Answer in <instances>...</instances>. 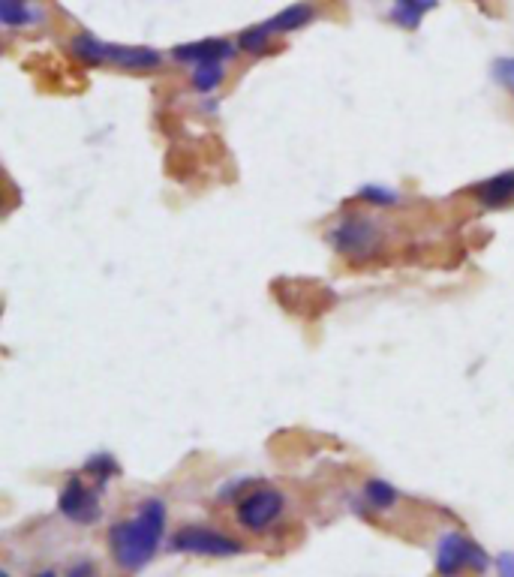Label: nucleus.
Instances as JSON below:
<instances>
[{
    "mask_svg": "<svg viewBox=\"0 0 514 577\" xmlns=\"http://www.w3.org/2000/svg\"><path fill=\"white\" fill-rule=\"evenodd\" d=\"M0 19L10 28H19V25L37 22V13L25 7V0H0Z\"/></svg>",
    "mask_w": 514,
    "mask_h": 577,
    "instance_id": "nucleus-12",
    "label": "nucleus"
},
{
    "mask_svg": "<svg viewBox=\"0 0 514 577\" xmlns=\"http://www.w3.org/2000/svg\"><path fill=\"white\" fill-rule=\"evenodd\" d=\"M220 82H223V64H220V61H214V64H199V67L193 70V85H196L199 91H214Z\"/></svg>",
    "mask_w": 514,
    "mask_h": 577,
    "instance_id": "nucleus-15",
    "label": "nucleus"
},
{
    "mask_svg": "<svg viewBox=\"0 0 514 577\" xmlns=\"http://www.w3.org/2000/svg\"><path fill=\"white\" fill-rule=\"evenodd\" d=\"M463 568L484 571L487 568V553L481 547H475L469 538H463L460 532H448L436 547V571L442 577H457Z\"/></svg>",
    "mask_w": 514,
    "mask_h": 577,
    "instance_id": "nucleus-2",
    "label": "nucleus"
},
{
    "mask_svg": "<svg viewBox=\"0 0 514 577\" xmlns=\"http://www.w3.org/2000/svg\"><path fill=\"white\" fill-rule=\"evenodd\" d=\"M172 547L181 553H199V556H235L241 553V544L223 532L205 529V526H187L172 538Z\"/></svg>",
    "mask_w": 514,
    "mask_h": 577,
    "instance_id": "nucleus-3",
    "label": "nucleus"
},
{
    "mask_svg": "<svg viewBox=\"0 0 514 577\" xmlns=\"http://www.w3.org/2000/svg\"><path fill=\"white\" fill-rule=\"evenodd\" d=\"M232 46L226 43V40H202V43H190V46H178L175 52H172V58L175 61H181V64H214V61H229L232 58Z\"/></svg>",
    "mask_w": 514,
    "mask_h": 577,
    "instance_id": "nucleus-7",
    "label": "nucleus"
},
{
    "mask_svg": "<svg viewBox=\"0 0 514 577\" xmlns=\"http://www.w3.org/2000/svg\"><path fill=\"white\" fill-rule=\"evenodd\" d=\"M364 493H367V499H370L373 508H391V505L397 502V490H394L388 481H379V478L367 481Z\"/></svg>",
    "mask_w": 514,
    "mask_h": 577,
    "instance_id": "nucleus-14",
    "label": "nucleus"
},
{
    "mask_svg": "<svg viewBox=\"0 0 514 577\" xmlns=\"http://www.w3.org/2000/svg\"><path fill=\"white\" fill-rule=\"evenodd\" d=\"M280 511H283V496H280L277 490H271V487H262V490H256V493H250V496L241 499V505H238V520H241L247 529L259 532V529L271 526V523L280 517Z\"/></svg>",
    "mask_w": 514,
    "mask_h": 577,
    "instance_id": "nucleus-4",
    "label": "nucleus"
},
{
    "mask_svg": "<svg viewBox=\"0 0 514 577\" xmlns=\"http://www.w3.org/2000/svg\"><path fill=\"white\" fill-rule=\"evenodd\" d=\"M376 238L379 235H376L373 223L364 217H349L331 232V244L343 253H367L376 247Z\"/></svg>",
    "mask_w": 514,
    "mask_h": 577,
    "instance_id": "nucleus-6",
    "label": "nucleus"
},
{
    "mask_svg": "<svg viewBox=\"0 0 514 577\" xmlns=\"http://www.w3.org/2000/svg\"><path fill=\"white\" fill-rule=\"evenodd\" d=\"M478 199L490 208L511 202L514 199V172H502V175H493L490 181H484L478 187Z\"/></svg>",
    "mask_w": 514,
    "mask_h": 577,
    "instance_id": "nucleus-9",
    "label": "nucleus"
},
{
    "mask_svg": "<svg viewBox=\"0 0 514 577\" xmlns=\"http://www.w3.org/2000/svg\"><path fill=\"white\" fill-rule=\"evenodd\" d=\"M493 79H496L499 85H505V88L514 91V58H499V61L493 64Z\"/></svg>",
    "mask_w": 514,
    "mask_h": 577,
    "instance_id": "nucleus-17",
    "label": "nucleus"
},
{
    "mask_svg": "<svg viewBox=\"0 0 514 577\" xmlns=\"http://www.w3.org/2000/svg\"><path fill=\"white\" fill-rule=\"evenodd\" d=\"M58 508L64 517L76 520V523H94L100 517V502H97V493L88 490L82 484V478H70L61 499H58Z\"/></svg>",
    "mask_w": 514,
    "mask_h": 577,
    "instance_id": "nucleus-5",
    "label": "nucleus"
},
{
    "mask_svg": "<svg viewBox=\"0 0 514 577\" xmlns=\"http://www.w3.org/2000/svg\"><path fill=\"white\" fill-rule=\"evenodd\" d=\"M163 526H166V505L160 499H145L133 520L115 523L109 532L115 562L127 571L145 568L160 547Z\"/></svg>",
    "mask_w": 514,
    "mask_h": 577,
    "instance_id": "nucleus-1",
    "label": "nucleus"
},
{
    "mask_svg": "<svg viewBox=\"0 0 514 577\" xmlns=\"http://www.w3.org/2000/svg\"><path fill=\"white\" fill-rule=\"evenodd\" d=\"M88 469H91V472H97L100 478H106V475H112V472H118V466H115V460H112L109 454H100V457H91V460H88Z\"/></svg>",
    "mask_w": 514,
    "mask_h": 577,
    "instance_id": "nucleus-19",
    "label": "nucleus"
},
{
    "mask_svg": "<svg viewBox=\"0 0 514 577\" xmlns=\"http://www.w3.org/2000/svg\"><path fill=\"white\" fill-rule=\"evenodd\" d=\"M268 28L262 25V28H250L247 34H241V49L244 52H262L265 49V43H268Z\"/></svg>",
    "mask_w": 514,
    "mask_h": 577,
    "instance_id": "nucleus-16",
    "label": "nucleus"
},
{
    "mask_svg": "<svg viewBox=\"0 0 514 577\" xmlns=\"http://www.w3.org/2000/svg\"><path fill=\"white\" fill-rule=\"evenodd\" d=\"M358 196H361L364 202H373V205H394V202H397V193L382 190V187H361Z\"/></svg>",
    "mask_w": 514,
    "mask_h": 577,
    "instance_id": "nucleus-18",
    "label": "nucleus"
},
{
    "mask_svg": "<svg viewBox=\"0 0 514 577\" xmlns=\"http://www.w3.org/2000/svg\"><path fill=\"white\" fill-rule=\"evenodd\" d=\"M70 49H73L76 58H82V61H88V64H106V61H109V43H100V40L91 37V34H79Z\"/></svg>",
    "mask_w": 514,
    "mask_h": 577,
    "instance_id": "nucleus-11",
    "label": "nucleus"
},
{
    "mask_svg": "<svg viewBox=\"0 0 514 577\" xmlns=\"http://www.w3.org/2000/svg\"><path fill=\"white\" fill-rule=\"evenodd\" d=\"M310 19H313V10H310V7H304V4H295V7L283 10L280 16H274L265 28H268L271 34H289V31L304 28Z\"/></svg>",
    "mask_w": 514,
    "mask_h": 577,
    "instance_id": "nucleus-10",
    "label": "nucleus"
},
{
    "mask_svg": "<svg viewBox=\"0 0 514 577\" xmlns=\"http://www.w3.org/2000/svg\"><path fill=\"white\" fill-rule=\"evenodd\" d=\"M34 577H55V571H40V574H34Z\"/></svg>",
    "mask_w": 514,
    "mask_h": 577,
    "instance_id": "nucleus-21",
    "label": "nucleus"
},
{
    "mask_svg": "<svg viewBox=\"0 0 514 577\" xmlns=\"http://www.w3.org/2000/svg\"><path fill=\"white\" fill-rule=\"evenodd\" d=\"M499 574L502 577H514V553H502L499 556Z\"/></svg>",
    "mask_w": 514,
    "mask_h": 577,
    "instance_id": "nucleus-20",
    "label": "nucleus"
},
{
    "mask_svg": "<svg viewBox=\"0 0 514 577\" xmlns=\"http://www.w3.org/2000/svg\"><path fill=\"white\" fill-rule=\"evenodd\" d=\"M433 7V0H400L397 10H394V19L403 25V28H418L424 10Z\"/></svg>",
    "mask_w": 514,
    "mask_h": 577,
    "instance_id": "nucleus-13",
    "label": "nucleus"
},
{
    "mask_svg": "<svg viewBox=\"0 0 514 577\" xmlns=\"http://www.w3.org/2000/svg\"><path fill=\"white\" fill-rule=\"evenodd\" d=\"M109 61L127 70H154L163 64V55L154 49H130V46H109Z\"/></svg>",
    "mask_w": 514,
    "mask_h": 577,
    "instance_id": "nucleus-8",
    "label": "nucleus"
}]
</instances>
